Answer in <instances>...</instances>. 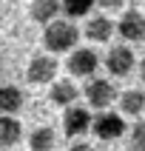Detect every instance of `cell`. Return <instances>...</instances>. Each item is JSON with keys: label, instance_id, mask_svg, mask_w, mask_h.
<instances>
[{"label": "cell", "instance_id": "obj_1", "mask_svg": "<svg viewBox=\"0 0 145 151\" xmlns=\"http://www.w3.org/2000/svg\"><path fill=\"white\" fill-rule=\"evenodd\" d=\"M77 40H80V32H77V26L71 23V20H51V23H46V32H43V43H46V49L51 51H68L74 49Z\"/></svg>", "mask_w": 145, "mask_h": 151}, {"label": "cell", "instance_id": "obj_2", "mask_svg": "<svg viewBox=\"0 0 145 151\" xmlns=\"http://www.w3.org/2000/svg\"><path fill=\"white\" fill-rule=\"evenodd\" d=\"M26 77H29V83H34V86L51 83V80L57 77V60L51 57V54H37V57H31V63L26 68Z\"/></svg>", "mask_w": 145, "mask_h": 151}, {"label": "cell", "instance_id": "obj_3", "mask_svg": "<svg viewBox=\"0 0 145 151\" xmlns=\"http://www.w3.org/2000/svg\"><path fill=\"white\" fill-rule=\"evenodd\" d=\"M85 97H88V103H91L94 109H108L111 103H114V97H117V91H114V83L111 80H102V77H94V80H88V86H85Z\"/></svg>", "mask_w": 145, "mask_h": 151}, {"label": "cell", "instance_id": "obj_4", "mask_svg": "<svg viewBox=\"0 0 145 151\" xmlns=\"http://www.w3.org/2000/svg\"><path fill=\"white\" fill-rule=\"evenodd\" d=\"M117 29H119V34H122V40H128V43L145 40V14L136 12V9H128L125 14L119 17Z\"/></svg>", "mask_w": 145, "mask_h": 151}, {"label": "cell", "instance_id": "obj_5", "mask_svg": "<svg viewBox=\"0 0 145 151\" xmlns=\"http://www.w3.org/2000/svg\"><path fill=\"white\" fill-rule=\"evenodd\" d=\"M91 131L100 137V140H117V137H122V131H125V123H122V117L114 114V111H102L100 117H94Z\"/></svg>", "mask_w": 145, "mask_h": 151}, {"label": "cell", "instance_id": "obj_6", "mask_svg": "<svg viewBox=\"0 0 145 151\" xmlns=\"http://www.w3.org/2000/svg\"><path fill=\"white\" fill-rule=\"evenodd\" d=\"M91 114H88V109H83V106H68L66 117H63V128H66L68 137H83L85 131H91Z\"/></svg>", "mask_w": 145, "mask_h": 151}, {"label": "cell", "instance_id": "obj_7", "mask_svg": "<svg viewBox=\"0 0 145 151\" xmlns=\"http://www.w3.org/2000/svg\"><path fill=\"white\" fill-rule=\"evenodd\" d=\"M100 66V57L94 49H77L71 57H68V71L74 77H91Z\"/></svg>", "mask_w": 145, "mask_h": 151}, {"label": "cell", "instance_id": "obj_8", "mask_svg": "<svg viewBox=\"0 0 145 151\" xmlns=\"http://www.w3.org/2000/svg\"><path fill=\"white\" fill-rule=\"evenodd\" d=\"M105 66L114 77H128L134 71V51L125 49V46H114L105 57Z\"/></svg>", "mask_w": 145, "mask_h": 151}, {"label": "cell", "instance_id": "obj_9", "mask_svg": "<svg viewBox=\"0 0 145 151\" xmlns=\"http://www.w3.org/2000/svg\"><path fill=\"white\" fill-rule=\"evenodd\" d=\"M111 34H114V23H111L105 14H97V17H91V20L85 23V37L94 40V43L111 40Z\"/></svg>", "mask_w": 145, "mask_h": 151}, {"label": "cell", "instance_id": "obj_10", "mask_svg": "<svg viewBox=\"0 0 145 151\" xmlns=\"http://www.w3.org/2000/svg\"><path fill=\"white\" fill-rule=\"evenodd\" d=\"M20 137H23V126L14 120V114H3L0 117V145L11 148L20 143Z\"/></svg>", "mask_w": 145, "mask_h": 151}, {"label": "cell", "instance_id": "obj_11", "mask_svg": "<svg viewBox=\"0 0 145 151\" xmlns=\"http://www.w3.org/2000/svg\"><path fill=\"white\" fill-rule=\"evenodd\" d=\"M49 97H51V103H54V106H71V103L80 97V88H77L71 80H57V83L51 86Z\"/></svg>", "mask_w": 145, "mask_h": 151}, {"label": "cell", "instance_id": "obj_12", "mask_svg": "<svg viewBox=\"0 0 145 151\" xmlns=\"http://www.w3.org/2000/svg\"><path fill=\"white\" fill-rule=\"evenodd\" d=\"M23 109V91L17 86H0V114H17Z\"/></svg>", "mask_w": 145, "mask_h": 151}, {"label": "cell", "instance_id": "obj_13", "mask_svg": "<svg viewBox=\"0 0 145 151\" xmlns=\"http://www.w3.org/2000/svg\"><path fill=\"white\" fill-rule=\"evenodd\" d=\"M29 148L31 151H54L57 148V134H54V128H49V126L34 128L31 137H29Z\"/></svg>", "mask_w": 145, "mask_h": 151}, {"label": "cell", "instance_id": "obj_14", "mask_svg": "<svg viewBox=\"0 0 145 151\" xmlns=\"http://www.w3.org/2000/svg\"><path fill=\"white\" fill-rule=\"evenodd\" d=\"M63 9V0H31V17L37 23H51Z\"/></svg>", "mask_w": 145, "mask_h": 151}, {"label": "cell", "instance_id": "obj_15", "mask_svg": "<svg viewBox=\"0 0 145 151\" xmlns=\"http://www.w3.org/2000/svg\"><path fill=\"white\" fill-rule=\"evenodd\" d=\"M119 106H122V111H125L128 117H136V114H142V109H145V94L139 91V88H128V91L119 97Z\"/></svg>", "mask_w": 145, "mask_h": 151}, {"label": "cell", "instance_id": "obj_16", "mask_svg": "<svg viewBox=\"0 0 145 151\" xmlns=\"http://www.w3.org/2000/svg\"><path fill=\"white\" fill-rule=\"evenodd\" d=\"M91 6H94V0H63V12L68 17H85L91 12Z\"/></svg>", "mask_w": 145, "mask_h": 151}, {"label": "cell", "instance_id": "obj_17", "mask_svg": "<svg viewBox=\"0 0 145 151\" xmlns=\"http://www.w3.org/2000/svg\"><path fill=\"white\" fill-rule=\"evenodd\" d=\"M131 151H145V120H139L131 131Z\"/></svg>", "mask_w": 145, "mask_h": 151}, {"label": "cell", "instance_id": "obj_18", "mask_svg": "<svg viewBox=\"0 0 145 151\" xmlns=\"http://www.w3.org/2000/svg\"><path fill=\"white\" fill-rule=\"evenodd\" d=\"M128 0H100V6L102 9H122Z\"/></svg>", "mask_w": 145, "mask_h": 151}, {"label": "cell", "instance_id": "obj_19", "mask_svg": "<svg viewBox=\"0 0 145 151\" xmlns=\"http://www.w3.org/2000/svg\"><path fill=\"white\" fill-rule=\"evenodd\" d=\"M68 151H94V145H88V143H74Z\"/></svg>", "mask_w": 145, "mask_h": 151}, {"label": "cell", "instance_id": "obj_20", "mask_svg": "<svg viewBox=\"0 0 145 151\" xmlns=\"http://www.w3.org/2000/svg\"><path fill=\"white\" fill-rule=\"evenodd\" d=\"M139 77H142V83H145V57H142V63H139Z\"/></svg>", "mask_w": 145, "mask_h": 151}, {"label": "cell", "instance_id": "obj_21", "mask_svg": "<svg viewBox=\"0 0 145 151\" xmlns=\"http://www.w3.org/2000/svg\"><path fill=\"white\" fill-rule=\"evenodd\" d=\"M6 151H9V148H6Z\"/></svg>", "mask_w": 145, "mask_h": 151}]
</instances>
